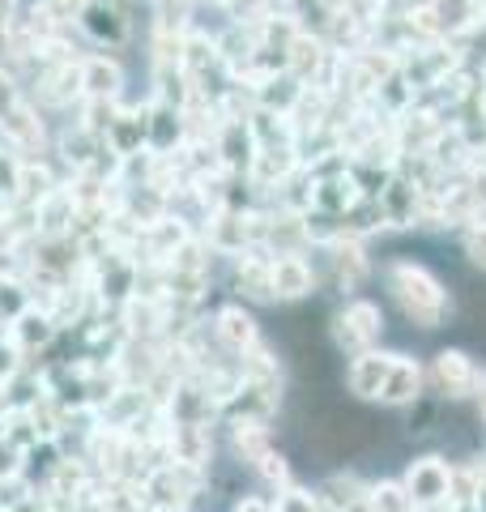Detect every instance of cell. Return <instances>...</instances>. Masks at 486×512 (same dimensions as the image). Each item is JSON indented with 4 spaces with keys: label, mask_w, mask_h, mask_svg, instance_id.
<instances>
[{
    "label": "cell",
    "mask_w": 486,
    "mask_h": 512,
    "mask_svg": "<svg viewBox=\"0 0 486 512\" xmlns=\"http://www.w3.org/2000/svg\"><path fill=\"white\" fill-rule=\"evenodd\" d=\"M384 291L397 303V312L410 320L414 329L435 333L452 320V291L448 282L435 274L431 265L410 261V256H393L384 265Z\"/></svg>",
    "instance_id": "cell-1"
},
{
    "label": "cell",
    "mask_w": 486,
    "mask_h": 512,
    "mask_svg": "<svg viewBox=\"0 0 486 512\" xmlns=\"http://www.w3.org/2000/svg\"><path fill=\"white\" fill-rule=\"evenodd\" d=\"M73 35L90 52H128L137 43V18L128 0H90L86 13L73 22Z\"/></svg>",
    "instance_id": "cell-2"
},
{
    "label": "cell",
    "mask_w": 486,
    "mask_h": 512,
    "mask_svg": "<svg viewBox=\"0 0 486 512\" xmlns=\"http://www.w3.org/2000/svg\"><path fill=\"white\" fill-rule=\"evenodd\" d=\"M384 308L376 299H363V295H350L333 308L329 316V338L337 346V355H363V350H376L384 342Z\"/></svg>",
    "instance_id": "cell-3"
},
{
    "label": "cell",
    "mask_w": 486,
    "mask_h": 512,
    "mask_svg": "<svg viewBox=\"0 0 486 512\" xmlns=\"http://www.w3.org/2000/svg\"><path fill=\"white\" fill-rule=\"evenodd\" d=\"M478 384H482V367L478 359L461 346H444L435 350L431 363H427V393H435L440 402H469L478 397Z\"/></svg>",
    "instance_id": "cell-4"
},
{
    "label": "cell",
    "mask_w": 486,
    "mask_h": 512,
    "mask_svg": "<svg viewBox=\"0 0 486 512\" xmlns=\"http://www.w3.org/2000/svg\"><path fill=\"white\" fill-rule=\"evenodd\" d=\"M205 329H209V338H214V346L222 350L226 359H235V363L248 355V350H256V346L265 342L261 320H256V312L243 299L218 303V308L205 316Z\"/></svg>",
    "instance_id": "cell-5"
},
{
    "label": "cell",
    "mask_w": 486,
    "mask_h": 512,
    "mask_svg": "<svg viewBox=\"0 0 486 512\" xmlns=\"http://www.w3.org/2000/svg\"><path fill=\"white\" fill-rule=\"evenodd\" d=\"M320 261H324V278L329 291H337L342 299L359 295L367 278H371V256H367V239H354V235H337L320 248Z\"/></svg>",
    "instance_id": "cell-6"
},
{
    "label": "cell",
    "mask_w": 486,
    "mask_h": 512,
    "mask_svg": "<svg viewBox=\"0 0 486 512\" xmlns=\"http://www.w3.org/2000/svg\"><path fill=\"white\" fill-rule=\"evenodd\" d=\"M226 291L243 299L248 308L273 303V256L265 248H248L226 261Z\"/></svg>",
    "instance_id": "cell-7"
},
{
    "label": "cell",
    "mask_w": 486,
    "mask_h": 512,
    "mask_svg": "<svg viewBox=\"0 0 486 512\" xmlns=\"http://www.w3.org/2000/svg\"><path fill=\"white\" fill-rule=\"evenodd\" d=\"M448 483H452V461L440 457V453L414 457L410 466H405V474H401V487H405V495H410L414 512L448 504Z\"/></svg>",
    "instance_id": "cell-8"
},
{
    "label": "cell",
    "mask_w": 486,
    "mask_h": 512,
    "mask_svg": "<svg viewBox=\"0 0 486 512\" xmlns=\"http://www.w3.org/2000/svg\"><path fill=\"white\" fill-rule=\"evenodd\" d=\"M5 333L13 338V346H18L22 355H26V363H30V367H39V363H43V359L60 346V338H64L60 325L52 320V312H47L43 303H35V308H26V312H22L18 320H13V325H9Z\"/></svg>",
    "instance_id": "cell-9"
},
{
    "label": "cell",
    "mask_w": 486,
    "mask_h": 512,
    "mask_svg": "<svg viewBox=\"0 0 486 512\" xmlns=\"http://www.w3.org/2000/svg\"><path fill=\"white\" fill-rule=\"evenodd\" d=\"M222 427H226V453H231L235 466L248 470V474L278 448V431H273V423H265V419H231Z\"/></svg>",
    "instance_id": "cell-10"
},
{
    "label": "cell",
    "mask_w": 486,
    "mask_h": 512,
    "mask_svg": "<svg viewBox=\"0 0 486 512\" xmlns=\"http://www.w3.org/2000/svg\"><path fill=\"white\" fill-rule=\"evenodd\" d=\"M184 141H188L184 107L162 103V99H150V94H145V150L171 158V154L184 150Z\"/></svg>",
    "instance_id": "cell-11"
},
{
    "label": "cell",
    "mask_w": 486,
    "mask_h": 512,
    "mask_svg": "<svg viewBox=\"0 0 486 512\" xmlns=\"http://www.w3.org/2000/svg\"><path fill=\"white\" fill-rule=\"evenodd\" d=\"M81 99H128V64L116 52H86L81 56Z\"/></svg>",
    "instance_id": "cell-12"
},
{
    "label": "cell",
    "mask_w": 486,
    "mask_h": 512,
    "mask_svg": "<svg viewBox=\"0 0 486 512\" xmlns=\"http://www.w3.org/2000/svg\"><path fill=\"white\" fill-rule=\"evenodd\" d=\"M320 291V269L307 252L273 256V303H303Z\"/></svg>",
    "instance_id": "cell-13"
},
{
    "label": "cell",
    "mask_w": 486,
    "mask_h": 512,
    "mask_svg": "<svg viewBox=\"0 0 486 512\" xmlns=\"http://www.w3.org/2000/svg\"><path fill=\"white\" fill-rule=\"evenodd\" d=\"M388 367H393V350H363V355L346 359V372H342V384L354 402H380V389L388 380Z\"/></svg>",
    "instance_id": "cell-14"
},
{
    "label": "cell",
    "mask_w": 486,
    "mask_h": 512,
    "mask_svg": "<svg viewBox=\"0 0 486 512\" xmlns=\"http://www.w3.org/2000/svg\"><path fill=\"white\" fill-rule=\"evenodd\" d=\"M64 184V171L56 167L52 154L43 158H18V171H13V205H26V210H35V205L47 197L52 188Z\"/></svg>",
    "instance_id": "cell-15"
},
{
    "label": "cell",
    "mask_w": 486,
    "mask_h": 512,
    "mask_svg": "<svg viewBox=\"0 0 486 512\" xmlns=\"http://www.w3.org/2000/svg\"><path fill=\"white\" fill-rule=\"evenodd\" d=\"M423 393H427V367L418 363L414 355H401V350H393V367H388V380L380 389V406L405 410V406H414Z\"/></svg>",
    "instance_id": "cell-16"
},
{
    "label": "cell",
    "mask_w": 486,
    "mask_h": 512,
    "mask_svg": "<svg viewBox=\"0 0 486 512\" xmlns=\"http://www.w3.org/2000/svg\"><path fill=\"white\" fill-rule=\"evenodd\" d=\"M324 512H371V483L354 470H333L316 483Z\"/></svg>",
    "instance_id": "cell-17"
},
{
    "label": "cell",
    "mask_w": 486,
    "mask_h": 512,
    "mask_svg": "<svg viewBox=\"0 0 486 512\" xmlns=\"http://www.w3.org/2000/svg\"><path fill=\"white\" fill-rule=\"evenodd\" d=\"M103 141H107V150L116 158L150 154V150H145V99H124L120 111L111 116Z\"/></svg>",
    "instance_id": "cell-18"
},
{
    "label": "cell",
    "mask_w": 486,
    "mask_h": 512,
    "mask_svg": "<svg viewBox=\"0 0 486 512\" xmlns=\"http://www.w3.org/2000/svg\"><path fill=\"white\" fill-rule=\"evenodd\" d=\"M418 5H423L431 30L440 39H461L486 18L482 0H418Z\"/></svg>",
    "instance_id": "cell-19"
},
{
    "label": "cell",
    "mask_w": 486,
    "mask_h": 512,
    "mask_svg": "<svg viewBox=\"0 0 486 512\" xmlns=\"http://www.w3.org/2000/svg\"><path fill=\"white\" fill-rule=\"evenodd\" d=\"M73 222H77V197L69 180L60 188H52L47 197L35 205V235L39 239H60V235H73Z\"/></svg>",
    "instance_id": "cell-20"
},
{
    "label": "cell",
    "mask_w": 486,
    "mask_h": 512,
    "mask_svg": "<svg viewBox=\"0 0 486 512\" xmlns=\"http://www.w3.org/2000/svg\"><path fill=\"white\" fill-rule=\"evenodd\" d=\"M26 308H35V286H30V278L22 269H0V333Z\"/></svg>",
    "instance_id": "cell-21"
},
{
    "label": "cell",
    "mask_w": 486,
    "mask_h": 512,
    "mask_svg": "<svg viewBox=\"0 0 486 512\" xmlns=\"http://www.w3.org/2000/svg\"><path fill=\"white\" fill-rule=\"evenodd\" d=\"M444 406H448V402H440L435 393H423L414 406H405V410H401V414H405V436L431 440L435 431L444 427Z\"/></svg>",
    "instance_id": "cell-22"
},
{
    "label": "cell",
    "mask_w": 486,
    "mask_h": 512,
    "mask_svg": "<svg viewBox=\"0 0 486 512\" xmlns=\"http://www.w3.org/2000/svg\"><path fill=\"white\" fill-rule=\"evenodd\" d=\"M252 478H256V487H261L265 495H278V491H286L290 483H299L295 466H290V457L282 453V448H273V453L261 461V466L252 470Z\"/></svg>",
    "instance_id": "cell-23"
},
{
    "label": "cell",
    "mask_w": 486,
    "mask_h": 512,
    "mask_svg": "<svg viewBox=\"0 0 486 512\" xmlns=\"http://www.w3.org/2000/svg\"><path fill=\"white\" fill-rule=\"evenodd\" d=\"M371 512H414L401 478H376L371 483Z\"/></svg>",
    "instance_id": "cell-24"
},
{
    "label": "cell",
    "mask_w": 486,
    "mask_h": 512,
    "mask_svg": "<svg viewBox=\"0 0 486 512\" xmlns=\"http://www.w3.org/2000/svg\"><path fill=\"white\" fill-rule=\"evenodd\" d=\"M273 512H324L316 487H303V483H290L286 491L273 495Z\"/></svg>",
    "instance_id": "cell-25"
},
{
    "label": "cell",
    "mask_w": 486,
    "mask_h": 512,
    "mask_svg": "<svg viewBox=\"0 0 486 512\" xmlns=\"http://www.w3.org/2000/svg\"><path fill=\"white\" fill-rule=\"evenodd\" d=\"M461 248L469 256V265L486 274V214H478L474 222H465L461 227Z\"/></svg>",
    "instance_id": "cell-26"
},
{
    "label": "cell",
    "mask_w": 486,
    "mask_h": 512,
    "mask_svg": "<svg viewBox=\"0 0 486 512\" xmlns=\"http://www.w3.org/2000/svg\"><path fill=\"white\" fill-rule=\"evenodd\" d=\"M22 367H26V355H22L18 346H13L9 333H0V384H9L13 376L22 372Z\"/></svg>",
    "instance_id": "cell-27"
},
{
    "label": "cell",
    "mask_w": 486,
    "mask_h": 512,
    "mask_svg": "<svg viewBox=\"0 0 486 512\" xmlns=\"http://www.w3.org/2000/svg\"><path fill=\"white\" fill-rule=\"evenodd\" d=\"M226 512H273V495H265L261 487H256V491H239Z\"/></svg>",
    "instance_id": "cell-28"
},
{
    "label": "cell",
    "mask_w": 486,
    "mask_h": 512,
    "mask_svg": "<svg viewBox=\"0 0 486 512\" xmlns=\"http://www.w3.org/2000/svg\"><path fill=\"white\" fill-rule=\"evenodd\" d=\"M86 5H90V0H47V9L56 13V22L69 26V30H73V22L81 18V13H86Z\"/></svg>",
    "instance_id": "cell-29"
},
{
    "label": "cell",
    "mask_w": 486,
    "mask_h": 512,
    "mask_svg": "<svg viewBox=\"0 0 486 512\" xmlns=\"http://www.w3.org/2000/svg\"><path fill=\"white\" fill-rule=\"evenodd\" d=\"M18 474H22V448L0 436V478H18Z\"/></svg>",
    "instance_id": "cell-30"
},
{
    "label": "cell",
    "mask_w": 486,
    "mask_h": 512,
    "mask_svg": "<svg viewBox=\"0 0 486 512\" xmlns=\"http://www.w3.org/2000/svg\"><path fill=\"white\" fill-rule=\"evenodd\" d=\"M22 5L26 0H0V22H13L22 13Z\"/></svg>",
    "instance_id": "cell-31"
},
{
    "label": "cell",
    "mask_w": 486,
    "mask_h": 512,
    "mask_svg": "<svg viewBox=\"0 0 486 512\" xmlns=\"http://www.w3.org/2000/svg\"><path fill=\"white\" fill-rule=\"evenodd\" d=\"M478 423H482V431H486V367H482V384H478Z\"/></svg>",
    "instance_id": "cell-32"
},
{
    "label": "cell",
    "mask_w": 486,
    "mask_h": 512,
    "mask_svg": "<svg viewBox=\"0 0 486 512\" xmlns=\"http://www.w3.org/2000/svg\"><path fill=\"white\" fill-rule=\"evenodd\" d=\"M145 5H150V0H145Z\"/></svg>",
    "instance_id": "cell-33"
}]
</instances>
